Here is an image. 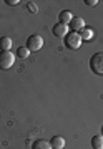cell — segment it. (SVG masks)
<instances>
[{
    "label": "cell",
    "instance_id": "cell-1",
    "mask_svg": "<svg viewBox=\"0 0 103 149\" xmlns=\"http://www.w3.org/2000/svg\"><path fill=\"white\" fill-rule=\"evenodd\" d=\"M63 40H65V47L70 48V50H78L81 47V42H83L80 38V33L76 32H68Z\"/></svg>",
    "mask_w": 103,
    "mask_h": 149
},
{
    "label": "cell",
    "instance_id": "cell-2",
    "mask_svg": "<svg viewBox=\"0 0 103 149\" xmlns=\"http://www.w3.org/2000/svg\"><path fill=\"white\" fill-rule=\"evenodd\" d=\"M90 70L95 74H103V53L98 52L90 58Z\"/></svg>",
    "mask_w": 103,
    "mask_h": 149
},
{
    "label": "cell",
    "instance_id": "cell-3",
    "mask_svg": "<svg viewBox=\"0 0 103 149\" xmlns=\"http://www.w3.org/2000/svg\"><path fill=\"white\" fill-rule=\"evenodd\" d=\"M15 63V55L12 52H0V70H10Z\"/></svg>",
    "mask_w": 103,
    "mask_h": 149
},
{
    "label": "cell",
    "instance_id": "cell-4",
    "mask_svg": "<svg viewBox=\"0 0 103 149\" xmlns=\"http://www.w3.org/2000/svg\"><path fill=\"white\" fill-rule=\"evenodd\" d=\"M25 47L30 50V52H38L40 48L43 47V38L40 37L38 33H35V35H30V37L27 38V45Z\"/></svg>",
    "mask_w": 103,
    "mask_h": 149
},
{
    "label": "cell",
    "instance_id": "cell-5",
    "mask_svg": "<svg viewBox=\"0 0 103 149\" xmlns=\"http://www.w3.org/2000/svg\"><path fill=\"white\" fill-rule=\"evenodd\" d=\"M68 28H70V32H81L83 28H85V20L81 18V17H73L71 22L68 23Z\"/></svg>",
    "mask_w": 103,
    "mask_h": 149
},
{
    "label": "cell",
    "instance_id": "cell-6",
    "mask_svg": "<svg viewBox=\"0 0 103 149\" xmlns=\"http://www.w3.org/2000/svg\"><path fill=\"white\" fill-rule=\"evenodd\" d=\"M68 32H70L68 25H63V23H55L53 28H52V33H53L55 37H58V38H65V35Z\"/></svg>",
    "mask_w": 103,
    "mask_h": 149
},
{
    "label": "cell",
    "instance_id": "cell-7",
    "mask_svg": "<svg viewBox=\"0 0 103 149\" xmlns=\"http://www.w3.org/2000/svg\"><path fill=\"white\" fill-rule=\"evenodd\" d=\"M73 18V13L70 10H62L58 13V23H63V25H68Z\"/></svg>",
    "mask_w": 103,
    "mask_h": 149
},
{
    "label": "cell",
    "instance_id": "cell-8",
    "mask_svg": "<svg viewBox=\"0 0 103 149\" xmlns=\"http://www.w3.org/2000/svg\"><path fill=\"white\" fill-rule=\"evenodd\" d=\"M50 144H52V149H63L65 148V139L62 136H53Z\"/></svg>",
    "mask_w": 103,
    "mask_h": 149
},
{
    "label": "cell",
    "instance_id": "cell-9",
    "mask_svg": "<svg viewBox=\"0 0 103 149\" xmlns=\"http://www.w3.org/2000/svg\"><path fill=\"white\" fill-rule=\"evenodd\" d=\"M12 45H13L12 38H8V37H2L0 38V50H2V52H10Z\"/></svg>",
    "mask_w": 103,
    "mask_h": 149
},
{
    "label": "cell",
    "instance_id": "cell-10",
    "mask_svg": "<svg viewBox=\"0 0 103 149\" xmlns=\"http://www.w3.org/2000/svg\"><path fill=\"white\" fill-rule=\"evenodd\" d=\"M32 149H52V144H50V141H47V139H38V141L33 143Z\"/></svg>",
    "mask_w": 103,
    "mask_h": 149
},
{
    "label": "cell",
    "instance_id": "cell-11",
    "mask_svg": "<svg viewBox=\"0 0 103 149\" xmlns=\"http://www.w3.org/2000/svg\"><path fill=\"white\" fill-rule=\"evenodd\" d=\"M78 33H80V38H81V40H92V37H93V28L85 27L81 32H78Z\"/></svg>",
    "mask_w": 103,
    "mask_h": 149
},
{
    "label": "cell",
    "instance_id": "cell-12",
    "mask_svg": "<svg viewBox=\"0 0 103 149\" xmlns=\"http://www.w3.org/2000/svg\"><path fill=\"white\" fill-rule=\"evenodd\" d=\"M92 148L93 149H103V136H93L92 138Z\"/></svg>",
    "mask_w": 103,
    "mask_h": 149
},
{
    "label": "cell",
    "instance_id": "cell-13",
    "mask_svg": "<svg viewBox=\"0 0 103 149\" xmlns=\"http://www.w3.org/2000/svg\"><path fill=\"white\" fill-rule=\"evenodd\" d=\"M15 56H18V58H27V56H30V50H28L27 47H18V50H17V55Z\"/></svg>",
    "mask_w": 103,
    "mask_h": 149
},
{
    "label": "cell",
    "instance_id": "cell-14",
    "mask_svg": "<svg viewBox=\"0 0 103 149\" xmlns=\"http://www.w3.org/2000/svg\"><path fill=\"white\" fill-rule=\"evenodd\" d=\"M28 10H30V12H33V13H35V12H37V5H35L33 2H28Z\"/></svg>",
    "mask_w": 103,
    "mask_h": 149
},
{
    "label": "cell",
    "instance_id": "cell-15",
    "mask_svg": "<svg viewBox=\"0 0 103 149\" xmlns=\"http://www.w3.org/2000/svg\"><path fill=\"white\" fill-rule=\"evenodd\" d=\"M85 3H87V5H90V7H95L98 3V0H85Z\"/></svg>",
    "mask_w": 103,
    "mask_h": 149
},
{
    "label": "cell",
    "instance_id": "cell-16",
    "mask_svg": "<svg viewBox=\"0 0 103 149\" xmlns=\"http://www.w3.org/2000/svg\"><path fill=\"white\" fill-rule=\"evenodd\" d=\"M5 3H8V5H17V3H20V2H18V0H5Z\"/></svg>",
    "mask_w": 103,
    "mask_h": 149
},
{
    "label": "cell",
    "instance_id": "cell-17",
    "mask_svg": "<svg viewBox=\"0 0 103 149\" xmlns=\"http://www.w3.org/2000/svg\"><path fill=\"white\" fill-rule=\"evenodd\" d=\"M102 133H103V128H102Z\"/></svg>",
    "mask_w": 103,
    "mask_h": 149
}]
</instances>
